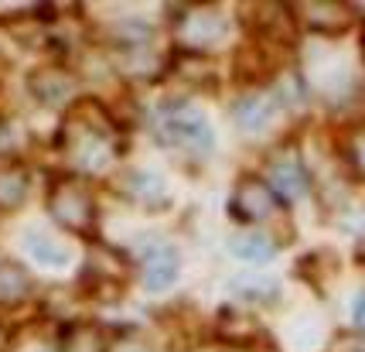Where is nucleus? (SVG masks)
<instances>
[{"instance_id": "1", "label": "nucleus", "mask_w": 365, "mask_h": 352, "mask_svg": "<svg viewBox=\"0 0 365 352\" xmlns=\"http://www.w3.org/2000/svg\"><path fill=\"white\" fill-rule=\"evenodd\" d=\"M62 158L79 171V175H103L110 171L123 141L120 130L113 124V116L99 103H79L72 106L62 124Z\"/></svg>"}, {"instance_id": "5", "label": "nucleus", "mask_w": 365, "mask_h": 352, "mask_svg": "<svg viewBox=\"0 0 365 352\" xmlns=\"http://www.w3.org/2000/svg\"><path fill=\"white\" fill-rule=\"evenodd\" d=\"M178 41L195 55H205L212 45H219L225 38V17L215 7H188L178 21Z\"/></svg>"}, {"instance_id": "18", "label": "nucleus", "mask_w": 365, "mask_h": 352, "mask_svg": "<svg viewBox=\"0 0 365 352\" xmlns=\"http://www.w3.org/2000/svg\"><path fill=\"white\" fill-rule=\"evenodd\" d=\"M345 154H349L351 171L365 178V127L355 130V134L349 137V144H345Z\"/></svg>"}, {"instance_id": "16", "label": "nucleus", "mask_w": 365, "mask_h": 352, "mask_svg": "<svg viewBox=\"0 0 365 352\" xmlns=\"http://www.w3.org/2000/svg\"><path fill=\"white\" fill-rule=\"evenodd\" d=\"M28 250L38 263L45 267H65L68 263V250H65L58 240H51L45 233H28Z\"/></svg>"}, {"instance_id": "7", "label": "nucleus", "mask_w": 365, "mask_h": 352, "mask_svg": "<svg viewBox=\"0 0 365 352\" xmlns=\"http://www.w3.org/2000/svg\"><path fill=\"white\" fill-rule=\"evenodd\" d=\"M181 256L168 243H150L140 250V281L147 291H168L178 281Z\"/></svg>"}, {"instance_id": "22", "label": "nucleus", "mask_w": 365, "mask_h": 352, "mask_svg": "<svg viewBox=\"0 0 365 352\" xmlns=\"http://www.w3.org/2000/svg\"><path fill=\"white\" fill-rule=\"evenodd\" d=\"M7 346H11V328L0 325V352H7Z\"/></svg>"}, {"instance_id": "3", "label": "nucleus", "mask_w": 365, "mask_h": 352, "mask_svg": "<svg viewBox=\"0 0 365 352\" xmlns=\"http://www.w3.org/2000/svg\"><path fill=\"white\" fill-rule=\"evenodd\" d=\"M48 212L68 233L86 236L96 226V195L89 192L82 178H58L48 192Z\"/></svg>"}, {"instance_id": "17", "label": "nucleus", "mask_w": 365, "mask_h": 352, "mask_svg": "<svg viewBox=\"0 0 365 352\" xmlns=\"http://www.w3.org/2000/svg\"><path fill=\"white\" fill-rule=\"evenodd\" d=\"M232 291H236V294H242V301L267 304L273 294H277V284H273V281H253V277H246V281H236V284H232Z\"/></svg>"}, {"instance_id": "10", "label": "nucleus", "mask_w": 365, "mask_h": 352, "mask_svg": "<svg viewBox=\"0 0 365 352\" xmlns=\"http://www.w3.org/2000/svg\"><path fill=\"white\" fill-rule=\"evenodd\" d=\"M31 93L45 106H62L65 99L76 93V79H72V72H65L58 65H48V69L31 72Z\"/></svg>"}, {"instance_id": "20", "label": "nucleus", "mask_w": 365, "mask_h": 352, "mask_svg": "<svg viewBox=\"0 0 365 352\" xmlns=\"http://www.w3.org/2000/svg\"><path fill=\"white\" fill-rule=\"evenodd\" d=\"M113 352H150V349H147L143 342H137V338H123V342H120Z\"/></svg>"}, {"instance_id": "25", "label": "nucleus", "mask_w": 365, "mask_h": 352, "mask_svg": "<svg viewBox=\"0 0 365 352\" xmlns=\"http://www.w3.org/2000/svg\"><path fill=\"white\" fill-rule=\"evenodd\" d=\"M362 256H365V253H362Z\"/></svg>"}, {"instance_id": "8", "label": "nucleus", "mask_w": 365, "mask_h": 352, "mask_svg": "<svg viewBox=\"0 0 365 352\" xmlns=\"http://www.w3.org/2000/svg\"><path fill=\"white\" fill-rule=\"evenodd\" d=\"M273 116H277V96H273V93H263V89L239 96L236 106H232V120H236V127L246 130V134L267 130L273 124Z\"/></svg>"}, {"instance_id": "6", "label": "nucleus", "mask_w": 365, "mask_h": 352, "mask_svg": "<svg viewBox=\"0 0 365 352\" xmlns=\"http://www.w3.org/2000/svg\"><path fill=\"white\" fill-rule=\"evenodd\" d=\"M290 17H294V24H301L307 31L341 34L351 28L355 11H351L349 4H334V0H304V4L290 7Z\"/></svg>"}, {"instance_id": "21", "label": "nucleus", "mask_w": 365, "mask_h": 352, "mask_svg": "<svg viewBox=\"0 0 365 352\" xmlns=\"http://www.w3.org/2000/svg\"><path fill=\"white\" fill-rule=\"evenodd\" d=\"M351 318H355V325H359V328L365 332V294L359 298V301H355V311H351Z\"/></svg>"}, {"instance_id": "11", "label": "nucleus", "mask_w": 365, "mask_h": 352, "mask_svg": "<svg viewBox=\"0 0 365 352\" xmlns=\"http://www.w3.org/2000/svg\"><path fill=\"white\" fill-rule=\"evenodd\" d=\"M123 192H127L130 202L147 208H158L168 202V192H164V181H160L154 171H130L123 178Z\"/></svg>"}, {"instance_id": "2", "label": "nucleus", "mask_w": 365, "mask_h": 352, "mask_svg": "<svg viewBox=\"0 0 365 352\" xmlns=\"http://www.w3.org/2000/svg\"><path fill=\"white\" fill-rule=\"evenodd\" d=\"M158 141L188 154H208L215 147L205 113L185 99H168L164 106H158Z\"/></svg>"}, {"instance_id": "14", "label": "nucleus", "mask_w": 365, "mask_h": 352, "mask_svg": "<svg viewBox=\"0 0 365 352\" xmlns=\"http://www.w3.org/2000/svg\"><path fill=\"white\" fill-rule=\"evenodd\" d=\"M31 294V277L17 263H0V304H21Z\"/></svg>"}, {"instance_id": "13", "label": "nucleus", "mask_w": 365, "mask_h": 352, "mask_svg": "<svg viewBox=\"0 0 365 352\" xmlns=\"http://www.w3.org/2000/svg\"><path fill=\"white\" fill-rule=\"evenodd\" d=\"M229 250L239 256V260H250V263H267L273 253H277V243L267 236V233H256V229H242L229 240Z\"/></svg>"}, {"instance_id": "9", "label": "nucleus", "mask_w": 365, "mask_h": 352, "mask_svg": "<svg viewBox=\"0 0 365 352\" xmlns=\"http://www.w3.org/2000/svg\"><path fill=\"white\" fill-rule=\"evenodd\" d=\"M270 188L280 198H304V195L311 192V178H307V168L301 164V158L297 154H280V158L273 161L270 168Z\"/></svg>"}, {"instance_id": "23", "label": "nucleus", "mask_w": 365, "mask_h": 352, "mask_svg": "<svg viewBox=\"0 0 365 352\" xmlns=\"http://www.w3.org/2000/svg\"><path fill=\"white\" fill-rule=\"evenodd\" d=\"M4 141H7V124L0 120V147H4Z\"/></svg>"}, {"instance_id": "15", "label": "nucleus", "mask_w": 365, "mask_h": 352, "mask_svg": "<svg viewBox=\"0 0 365 352\" xmlns=\"http://www.w3.org/2000/svg\"><path fill=\"white\" fill-rule=\"evenodd\" d=\"M62 352H110V346L96 325H72L62 336Z\"/></svg>"}, {"instance_id": "4", "label": "nucleus", "mask_w": 365, "mask_h": 352, "mask_svg": "<svg viewBox=\"0 0 365 352\" xmlns=\"http://www.w3.org/2000/svg\"><path fill=\"white\" fill-rule=\"evenodd\" d=\"M232 216L242 226H263L273 219H284V198L270 188V181L259 175H242L232 188Z\"/></svg>"}, {"instance_id": "19", "label": "nucleus", "mask_w": 365, "mask_h": 352, "mask_svg": "<svg viewBox=\"0 0 365 352\" xmlns=\"http://www.w3.org/2000/svg\"><path fill=\"white\" fill-rule=\"evenodd\" d=\"M334 352H365V336H341Z\"/></svg>"}, {"instance_id": "12", "label": "nucleus", "mask_w": 365, "mask_h": 352, "mask_svg": "<svg viewBox=\"0 0 365 352\" xmlns=\"http://www.w3.org/2000/svg\"><path fill=\"white\" fill-rule=\"evenodd\" d=\"M28 168L17 164V161H0V208H17L24 198H28Z\"/></svg>"}, {"instance_id": "24", "label": "nucleus", "mask_w": 365, "mask_h": 352, "mask_svg": "<svg viewBox=\"0 0 365 352\" xmlns=\"http://www.w3.org/2000/svg\"><path fill=\"white\" fill-rule=\"evenodd\" d=\"M362 55H365V38H362Z\"/></svg>"}]
</instances>
